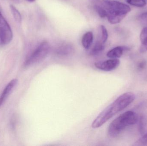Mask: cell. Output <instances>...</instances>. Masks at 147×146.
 Returning <instances> with one entry per match:
<instances>
[{
    "mask_svg": "<svg viewBox=\"0 0 147 146\" xmlns=\"http://www.w3.org/2000/svg\"><path fill=\"white\" fill-rule=\"evenodd\" d=\"M135 98V95L130 92L125 93L119 96L98 115L92 122V127L97 129L102 127L115 115L123 110L132 103Z\"/></svg>",
    "mask_w": 147,
    "mask_h": 146,
    "instance_id": "cell-1",
    "label": "cell"
},
{
    "mask_svg": "<svg viewBox=\"0 0 147 146\" xmlns=\"http://www.w3.org/2000/svg\"><path fill=\"white\" fill-rule=\"evenodd\" d=\"M93 5L102 7L106 12L108 21L111 24L120 23L131 11L129 5L114 0H89Z\"/></svg>",
    "mask_w": 147,
    "mask_h": 146,
    "instance_id": "cell-2",
    "label": "cell"
},
{
    "mask_svg": "<svg viewBox=\"0 0 147 146\" xmlns=\"http://www.w3.org/2000/svg\"><path fill=\"white\" fill-rule=\"evenodd\" d=\"M139 119L138 115L134 111H129L124 112L109 125L108 134L112 138L117 137L126 128L136 124Z\"/></svg>",
    "mask_w": 147,
    "mask_h": 146,
    "instance_id": "cell-3",
    "label": "cell"
},
{
    "mask_svg": "<svg viewBox=\"0 0 147 146\" xmlns=\"http://www.w3.org/2000/svg\"><path fill=\"white\" fill-rule=\"evenodd\" d=\"M50 49L48 42H42L26 58L24 63V67H29L43 61L48 55Z\"/></svg>",
    "mask_w": 147,
    "mask_h": 146,
    "instance_id": "cell-4",
    "label": "cell"
},
{
    "mask_svg": "<svg viewBox=\"0 0 147 146\" xmlns=\"http://www.w3.org/2000/svg\"><path fill=\"white\" fill-rule=\"evenodd\" d=\"M13 37L11 27L0 11V45L8 44L12 41Z\"/></svg>",
    "mask_w": 147,
    "mask_h": 146,
    "instance_id": "cell-5",
    "label": "cell"
},
{
    "mask_svg": "<svg viewBox=\"0 0 147 146\" xmlns=\"http://www.w3.org/2000/svg\"><path fill=\"white\" fill-rule=\"evenodd\" d=\"M120 64V60L117 58H111L109 60L96 62L94 64L98 69L102 71L109 72L116 69Z\"/></svg>",
    "mask_w": 147,
    "mask_h": 146,
    "instance_id": "cell-6",
    "label": "cell"
},
{
    "mask_svg": "<svg viewBox=\"0 0 147 146\" xmlns=\"http://www.w3.org/2000/svg\"><path fill=\"white\" fill-rule=\"evenodd\" d=\"M17 79H14L11 80L5 87L0 97V107L4 103L8 97L10 95L13 89L15 87L18 83Z\"/></svg>",
    "mask_w": 147,
    "mask_h": 146,
    "instance_id": "cell-7",
    "label": "cell"
},
{
    "mask_svg": "<svg viewBox=\"0 0 147 146\" xmlns=\"http://www.w3.org/2000/svg\"><path fill=\"white\" fill-rule=\"evenodd\" d=\"M74 48L72 45L69 44H63L56 49V54L60 56H66L72 54Z\"/></svg>",
    "mask_w": 147,
    "mask_h": 146,
    "instance_id": "cell-8",
    "label": "cell"
},
{
    "mask_svg": "<svg viewBox=\"0 0 147 146\" xmlns=\"http://www.w3.org/2000/svg\"><path fill=\"white\" fill-rule=\"evenodd\" d=\"M127 49V48L125 46H117L109 51L107 52V56L110 58L118 59L122 56L124 51Z\"/></svg>",
    "mask_w": 147,
    "mask_h": 146,
    "instance_id": "cell-9",
    "label": "cell"
},
{
    "mask_svg": "<svg viewBox=\"0 0 147 146\" xmlns=\"http://www.w3.org/2000/svg\"><path fill=\"white\" fill-rule=\"evenodd\" d=\"M140 39L141 45L140 47V51L143 53L147 51V27H145L141 32Z\"/></svg>",
    "mask_w": 147,
    "mask_h": 146,
    "instance_id": "cell-10",
    "label": "cell"
},
{
    "mask_svg": "<svg viewBox=\"0 0 147 146\" xmlns=\"http://www.w3.org/2000/svg\"><path fill=\"white\" fill-rule=\"evenodd\" d=\"M93 41V33L91 31L87 32L84 34L82 37V45L85 49H88L92 44Z\"/></svg>",
    "mask_w": 147,
    "mask_h": 146,
    "instance_id": "cell-11",
    "label": "cell"
},
{
    "mask_svg": "<svg viewBox=\"0 0 147 146\" xmlns=\"http://www.w3.org/2000/svg\"><path fill=\"white\" fill-rule=\"evenodd\" d=\"M104 43L102 41H98L95 44L93 48L90 52V55L92 56H96L99 55L105 49Z\"/></svg>",
    "mask_w": 147,
    "mask_h": 146,
    "instance_id": "cell-12",
    "label": "cell"
},
{
    "mask_svg": "<svg viewBox=\"0 0 147 146\" xmlns=\"http://www.w3.org/2000/svg\"><path fill=\"white\" fill-rule=\"evenodd\" d=\"M9 7L15 20L18 23H20L21 22L22 18L21 15L19 10L13 5L12 4L9 6Z\"/></svg>",
    "mask_w": 147,
    "mask_h": 146,
    "instance_id": "cell-13",
    "label": "cell"
},
{
    "mask_svg": "<svg viewBox=\"0 0 147 146\" xmlns=\"http://www.w3.org/2000/svg\"><path fill=\"white\" fill-rule=\"evenodd\" d=\"M100 34H101V41L103 43H105L107 41L109 37V33L106 27L102 25L99 27Z\"/></svg>",
    "mask_w": 147,
    "mask_h": 146,
    "instance_id": "cell-14",
    "label": "cell"
},
{
    "mask_svg": "<svg viewBox=\"0 0 147 146\" xmlns=\"http://www.w3.org/2000/svg\"><path fill=\"white\" fill-rule=\"evenodd\" d=\"M127 2L135 7H143L146 5V0H127Z\"/></svg>",
    "mask_w": 147,
    "mask_h": 146,
    "instance_id": "cell-15",
    "label": "cell"
},
{
    "mask_svg": "<svg viewBox=\"0 0 147 146\" xmlns=\"http://www.w3.org/2000/svg\"><path fill=\"white\" fill-rule=\"evenodd\" d=\"M135 146L147 145V133L144 135L135 143Z\"/></svg>",
    "mask_w": 147,
    "mask_h": 146,
    "instance_id": "cell-16",
    "label": "cell"
},
{
    "mask_svg": "<svg viewBox=\"0 0 147 146\" xmlns=\"http://www.w3.org/2000/svg\"><path fill=\"white\" fill-rule=\"evenodd\" d=\"M140 19L142 24L147 27V12L142 14L140 16Z\"/></svg>",
    "mask_w": 147,
    "mask_h": 146,
    "instance_id": "cell-17",
    "label": "cell"
},
{
    "mask_svg": "<svg viewBox=\"0 0 147 146\" xmlns=\"http://www.w3.org/2000/svg\"><path fill=\"white\" fill-rule=\"evenodd\" d=\"M139 127L140 133H144V129H145V121L143 117H141L139 119Z\"/></svg>",
    "mask_w": 147,
    "mask_h": 146,
    "instance_id": "cell-18",
    "label": "cell"
},
{
    "mask_svg": "<svg viewBox=\"0 0 147 146\" xmlns=\"http://www.w3.org/2000/svg\"><path fill=\"white\" fill-rule=\"evenodd\" d=\"M146 62L145 61H142L138 64V69L142 70V69H143L146 67Z\"/></svg>",
    "mask_w": 147,
    "mask_h": 146,
    "instance_id": "cell-19",
    "label": "cell"
},
{
    "mask_svg": "<svg viewBox=\"0 0 147 146\" xmlns=\"http://www.w3.org/2000/svg\"><path fill=\"white\" fill-rule=\"evenodd\" d=\"M14 2L16 3H20V0H12Z\"/></svg>",
    "mask_w": 147,
    "mask_h": 146,
    "instance_id": "cell-20",
    "label": "cell"
},
{
    "mask_svg": "<svg viewBox=\"0 0 147 146\" xmlns=\"http://www.w3.org/2000/svg\"><path fill=\"white\" fill-rule=\"evenodd\" d=\"M26 1H27L29 2L32 3L34 2V1H35V0H26Z\"/></svg>",
    "mask_w": 147,
    "mask_h": 146,
    "instance_id": "cell-21",
    "label": "cell"
}]
</instances>
